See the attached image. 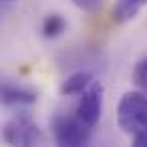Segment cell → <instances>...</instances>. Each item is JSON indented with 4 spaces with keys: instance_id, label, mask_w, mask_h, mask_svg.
<instances>
[{
    "instance_id": "cell-1",
    "label": "cell",
    "mask_w": 147,
    "mask_h": 147,
    "mask_svg": "<svg viewBox=\"0 0 147 147\" xmlns=\"http://www.w3.org/2000/svg\"><path fill=\"white\" fill-rule=\"evenodd\" d=\"M119 129L127 135H137L147 129V95L143 91H129L117 105Z\"/></svg>"
},
{
    "instance_id": "cell-2",
    "label": "cell",
    "mask_w": 147,
    "mask_h": 147,
    "mask_svg": "<svg viewBox=\"0 0 147 147\" xmlns=\"http://www.w3.org/2000/svg\"><path fill=\"white\" fill-rule=\"evenodd\" d=\"M91 131L93 127L85 123L77 113L75 115L59 113L53 119V135L59 145H67V147L87 145L91 139Z\"/></svg>"
},
{
    "instance_id": "cell-3",
    "label": "cell",
    "mask_w": 147,
    "mask_h": 147,
    "mask_svg": "<svg viewBox=\"0 0 147 147\" xmlns=\"http://www.w3.org/2000/svg\"><path fill=\"white\" fill-rule=\"evenodd\" d=\"M2 139L8 145H38L42 143V131L38 129V125L30 119V115L22 113V115H14L12 119H8L4 123L2 129Z\"/></svg>"
},
{
    "instance_id": "cell-4",
    "label": "cell",
    "mask_w": 147,
    "mask_h": 147,
    "mask_svg": "<svg viewBox=\"0 0 147 147\" xmlns=\"http://www.w3.org/2000/svg\"><path fill=\"white\" fill-rule=\"evenodd\" d=\"M101 111H103V85L101 83H93L83 95L81 101L77 105V115L89 123L91 127H95L101 119Z\"/></svg>"
},
{
    "instance_id": "cell-5",
    "label": "cell",
    "mask_w": 147,
    "mask_h": 147,
    "mask_svg": "<svg viewBox=\"0 0 147 147\" xmlns=\"http://www.w3.org/2000/svg\"><path fill=\"white\" fill-rule=\"evenodd\" d=\"M38 101V93L34 89L16 85L12 81L2 83V103L8 107H22V105H34Z\"/></svg>"
},
{
    "instance_id": "cell-6",
    "label": "cell",
    "mask_w": 147,
    "mask_h": 147,
    "mask_svg": "<svg viewBox=\"0 0 147 147\" xmlns=\"http://www.w3.org/2000/svg\"><path fill=\"white\" fill-rule=\"evenodd\" d=\"M93 85V77L87 71H79L73 73L71 77H67L61 85V93L65 97H75V95H83L89 87Z\"/></svg>"
},
{
    "instance_id": "cell-7",
    "label": "cell",
    "mask_w": 147,
    "mask_h": 147,
    "mask_svg": "<svg viewBox=\"0 0 147 147\" xmlns=\"http://www.w3.org/2000/svg\"><path fill=\"white\" fill-rule=\"evenodd\" d=\"M147 6V0H115V6H113V18L115 22H129L133 20L141 8Z\"/></svg>"
},
{
    "instance_id": "cell-8",
    "label": "cell",
    "mask_w": 147,
    "mask_h": 147,
    "mask_svg": "<svg viewBox=\"0 0 147 147\" xmlns=\"http://www.w3.org/2000/svg\"><path fill=\"white\" fill-rule=\"evenodd\" d=\"M67 30V20L61 14H49L42 22V34L45 38H57Z\"/></svg>"
},
{
    "instance_id": "cell-9",
    "label": "cell",
    "mask_w": 147,
    "mask_h": 147,
    "mask_svg": "<svg viewBox=\"0 0 147 147\" xmlns=\"http://www.w3.org/2000/svg\"><path fill=\"white\" fill-rule=\"evenodd\" d=\"M133 83L139 87V91H143L147 95V57L141 59L135 69H133Z\"/></svg>"
},
{
    "instance_id": "cell-10",
    "label": "cell",
    "mask_w": 147,
    "mask_h": 147,
    "mask_svg": "<svg viewBox=\"0 0 147 147\" xmlns=\"http://www.w3.org/2000/svg\"><path fill=\"white\" fill-rule=\"evenodd\" d=\"M73 2L79 6V8H83V10H97L99 6H101V0H73Z\"/></svg>"
},
{
    "instance_id": "cell-11",
    "label": "cell",
    "mask_w": 147,
    "mask_h": 147,
    "mask_svg": "<svg viewBox=\"0 0 147 147\" xmlns=\"http://www.w3.org/2000/svg\"><path fill=\"white\" fill-rule=\"evenodd\" d=\"M133 145L135 147H147V129H143L137 135H133Z\"/></svg>"
}]
</instances>
